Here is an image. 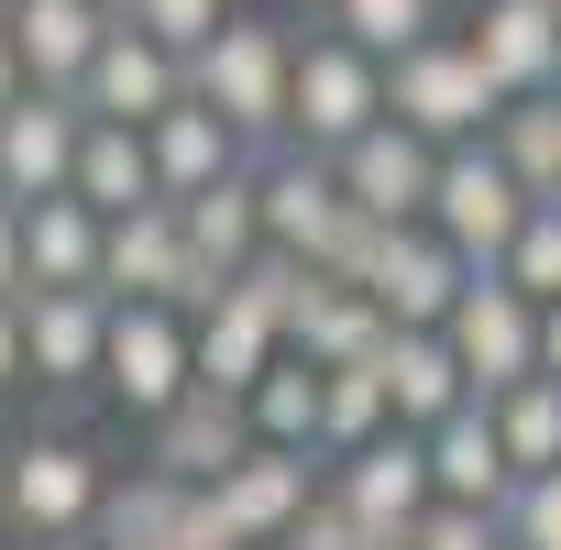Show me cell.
<instances>
[{"mask_svg": "<svg viewBox=\"0 0 561 550\" xmlns=\"http://www.w3.org/2000/svg\"><path fill=\"white\" fill-rule=\"evenodd\" d=\"M111 440L67 408H34L0 429V539L12 550H89L100 495H111Z\"/></svg>", "mask_w": 561, "mask_h": 550, "instance_id": "obj_1", "label": "cell"}, {"mask_svg": "<svg viewBox=\"0 0 561 550\" xmlns=\"http://www.w3.org/2000/svg\"><path fill=\"white\" fill-rule=\"evenodd\" d=\"M287 56H298V23L264 12V0H231L220 34L187 56V100H209V111L264 154V144H287Z\"/></svg>", "mask_w": 561, "mask_h": 550, "instance_id": "obj_2", "label": "cell"}, {"mask_svg": "<svg viewBox=\"0 0 561 550\" xmlns=\"http://www.w3.org/2000/svg\"><path fill=\"white\" fill-rule=\"evenodd\" d=\"M253 209H264V242H275V253H298V264H320V275H364V242H375V220L342 198L331 154L264 144V154H253Z\"/></svg>", "mask_w": 561, "mask_h": 550, "instance_id": "obj_3", "label": "cell"}, {"mask_svg": "<svg viewBox=\"0 0 561 550\" xmlns=\"http://www.w3.org/2000/svg\"><path fill=\"white\" fill-rule=\"evenodd\" d=\"M364 122H386V56L342 45L331 23L298 12V56H287V144L298 154H342Z\"/></svg>", "mask_w": 561, "mask_h": 550, "instance_id": "obj_4", "label": "cell"}, {"mask_svg": "<svg viewBox=\"0 0 561 550\" xmlns=\"http://www.w3.org/2000/svg\"><path fill=\"white\" fill-rule=\"evenodd\" d=\"M506 111V89L484 78V56L462 45V23H440V34H419L408 56H386V122H408V133H430V144H462V133H484Z\"/></svg>", "mask_w": 561, "mask_h": 550, "instance_id": "obj_5", "label": "cell"}, {"mask_svg": "<svg viewBox=\"0 0 561 550\" xmlns=\"http://www.w3.org/2000/svg\"><path fill=\"white\" fill-rule=\"evenodd\" d=\"M100 342H111V298L100 287H23V375H34V408L89 419L100 408Z\"/></svg>", "mask_w": 561, "mask_h": 550, "instance_id": "obj_6", "label": "cell"}, {"mask_svg": "<svg viewBox=\"0 0 561 550\" xmlns=\"http://www.w3.org/2000/svg\"><path fill=\"white\" fill-rule=\"evenodd\" d=\"M187 386H198V353H187V309H154V298H111L100 397H111V408L144 429V419H165Z\"/></svg>", "mask_w": 561, "mask_h": 550, "instance_id": "obj_7", "label": "cell"}, {"mask_svg": "<svg viewBox=\"0 0 561 550\" xmlns=\"http://www.w3.org/2000/svg\"><path fill=\"white\" fill-rule=\"evenodd\" d=\"M320 484L342 495V517H353V550H408V528H419V506H430V440L386 419L364 451L320 462Z\"/></svg>", "mask_w": 561, "mask_h": 550, "instance_id": "obj_8", "label": "cell"}, {"mask_svg": "<svg viewBox=\"0 0 561 550\" xmlns=\"http://www.w3.org/2000/svg\"><path fill=\"white\" fill-rule=\"evenodd\" d=\"M462 264H495L506 253V231L528 220V187L506 176V154L484 144V133H462V144H440V165H430V209H419Z\"/></svg>", "mask_w": 561, "mask_h": 550, "instance_id": "obj_9", "label": "cell"}, {"mask_svg": "<svg viewBox=\"0 0 561 550\" xmlns=\"http://www.w3.org/2000/svg\"><path fill=\"white\" fill-rule=\"evenodd\" d=\"M440 342H451L462 386H473V397H495V386L539 375V298H517L495 264H473V275H462V298L440 309Z\"/></svg>", "mask_w": 561, "mask_h": 550, "instance_id": "obj_10", "label": "cell"}, {"mask_svg": "<svg viewBox=\"0 0 561 550\" xmlns=\"http://www.w3.org/2000/svg\"><path fill=\"white\" fill-rule=\"evenodd\" d=\"M100 298H154V309H209V275L187 264V231H176V198H144V209H111V220H100Z\"/></svg>", "mask_w": 561, "mask_h": 550, "instance_id": "obj_11", "label": "cell"}, {"mask_svg": "<svg viewBox=\"0 0 561 550\" xmlns=\"http://www.w3.org/2000/svg\"><path fill=\"white\" fill-rule=\"evenodd\" d=\"M462 253L430 231V220H375V242H364V275H353V287L397 320V331H440V309L462 298Z\"/></svg>", "mask_w": 561, "mask_h": 550, "instance_id": "obj_12", "label": "cell"}, {"mask_svg": "<svg viewBox=\"0 0 561 550\" xmlns=\"http://www.w3.org/2000/svg\"><path fill=\"white\" fill-rule=\"evenodd\" d=\"M309 495H320V451H298V440H242V451L209 473V506H220V528H231L242 550L287 539Z\"/></svg>", "mask_w": 561, "mask_h": 550, "instance_id": "obj_13", "label": "cell"}, {"mask_svg": "<svg viewBox=\"0 0 561 550\" xmlns=\"http://www.w3.org/2000/svg\"><path fill=\"white\" fill-rule=\"evenodd\" d=\"M67 100H78L89 122H133V133H144L154 111H176V100H187V56H165L144 23H122V12H111V34H100V56L78 67V89H67Z\"/></svg>", "mask_w": 561, "mask_h": 550, "instance_id": "obj_14", "label": "cell"}, {"mask_svg": "<svg viewBox=\"0 0 561 550\" xmlns=\"http://www.w3.org/2000/svg\"><path fill=\"white\" fill-rule=\"evenodd\" d=\"M78 133H89V111L67 100V89H12L0 100V198H56L67 187V165H78Z\"/></svg>", "mask_w": 561, "mask_h": 550, "instance_id": "obj_15", "label": "cell"}, {"mask_svg": "<svg viewBox=\"0 0 561 550\" xmlns=\"http://www.w3.org/2000/svg\"><path fill=\"white\" fill-rule=\"evenodd\" d=\"M430 165H440V144L408 133V122H364V133L331 154V176H342V198H353L364 220H419V209H430Z\"/></svg>", "mask_w": 561, "mask_h": 550, "instance_id": "obj_16", "label": "cell"}, {"mask_svg": "<svg viewBox=\"0 0 561 550\" xmlns=\"http://www.w3.org/2000/svg\"><path fill=\"white\" fill-rule=\"evenodd\" d=\"M462 45L484 56L506 100L561 89V0H462Z\"/></svg>", "mask_w": 561, "mask_h": 550, "instance_id": "obj_17", "label": "cell"}, {"mask_svg": "<svg viewBox=\"0 0 561 550\" xmlns=\"http://www.w3.org/2000/svg\"><path fill=\"white\" fill-rule=\"evenodd\" d=\"M187 353H198V386H231V397H242L275 353H287V320H275V309L242 287V275H231L209 309H187Z\"/></svg>", "mask_w": 561, "mask_h": 550, "instance_id": "obj_18", "label": "cell"}, {"mask_svg": "<svg viewBox=\"0 0 561 550\" xmlns=\"http://www.w3.org/2000/svg\"><path fill=\"white\" fill-rule=\"evenodd\" d=\"M242 440H253V419H242V397H231V386H187L165 419H144V462H154V473H176V484H209Z\"/></svg>", "mask_w": 561, "mask_h": 550, "instance_id": "obj_19", "label": "cell"}, {"mask_svg": "<svg viewBox=\"0 0 561 550\" xmlns=\"http://www.w3.org/2000/svg\"><path fill=\"white\" fill-rule=\"evenodd\" d=\"M144 154H154V198H198V187H220L231 165H253V144H242L209 100L154 111V122H144Z\"/></svg>", "mask_w": 561, "mask_h": 550, "instance_id": "obj_20", "label": "cell"}, {"mask_svg": "<svg viewBox=\"0 0 561 550\" xmlns=\"http://www.w3.org/2000/svg\"><path fill=\"white\" fill-rule=\"evenodd\" d=\"M0 23H12V56L34 89H78V67L111 34V0H0Z\"/></svg>", "mask_w": 561, "mask_h": 550, "instance_id": "obj_21", "label": "cell"}, {"mask_svg": "<svg viewBox=\"0 0 561 550\" xmlns=\"http://www.w3.org/2000/svg\"><path fill=\"white\" fill-rule=\"evenodd\" d=\"M176 231H187V264L209 275V298L231 287V275L264 253V209H253V165H231L220 187H198V198H176Z\"/></svg>", "mask_w": 561, "mask_h": 550, "instance_id": "obj_22", "label": "cell"}, {"mask_svg": "<svg viewBox=\"0 0 561 550\" xmlns=\"http://www.w3.org/2000/svg\"><path fill=\"white\" fill-rule=\"evenodd\" d=\"M364 364H375V386H386V408H397V429H430V419H451V408L473 397L440 331H397V320H386V342H375Z\"/></svg>", "mask_w": 561, "mask_h": 550, "instance_id": "obj_23", "label": "cell"}, {"mask_svg": "<svg viewBox=\"0 0 561 550\" xmlns=\"http://www.w3.org/2000/svg\"><path fill=\"white\" fill-rule=\"evenodd\" d=\"M386 342V309L353 287V275H320L309 264V287H298V309H287V353H309V364H364Z\"/></svg>", "mask_w": 561, "mask_h": 550, "instance_id": "obj_24", "label": "cell"}, {"mask_svg": "<svg viewBox=\"0 0 561 550\" xmlns=\"http://www.w3.org/2000/svg\"><path fill=\"white\" fill-rule=\"evenodd\" d=\"M23 287H100V209L78 187L23 198Z\"/></svg>", "mask_w": 561, "mask_h": 550, "instance_id": "obj_25", "label": "cell"}, {"mask_svg": "<svg viewBox=\"0 0 561 550\" xmlns=\"http://www.w3.org/2000/svg\"><path fill=\"white\" fill-rule=\"evenodd\" d=\"M430 440V495H462V506H495L517 473H506V451H495V419H484V397H462L451 419H430L419 429Z\"/></svg>", "mask_w": 561, "mask_h": 550, "instance_id": "obj_26", "label": "cell"}, {"mask_svg": "<svg viewBox=\"0 0 561 550\" xmlns=\"http://www.w3.org/2000/svg\"><path fill=\"white\" fill-rule=\"evenodd\" d=\"M176 473H154V462H122L111 473V495H100V528H89V550H176Z\"/></svg>", "mask_w": 561, "mask_h": 550, "instance_id": "obj_27", "label": "cell"}, {"mask_svg": "<svg viewBox=\"0 0 561 550\" xmlns=\"http://www.w3.org/2000/svg\"><path fill=\"white\" fill-rule=\"evenodd\" d=\"M67 187H78L100 220H111V209H144V198H154V154H144V133H133V122H89Z\"/></svg>", "mask_w": 561, "mask_h": 550, "instance_id": "obj_28", "label": "cell"}, {"mask_svg": "<svg viewBox=\"0 0 561 550\" xmlns=\"http://www.w3.org/2000/svg\"><path fill=\"white\" fill-rule=\"evenodd\" d=\"M484 419H495V451H506V473H539V462H561V375H517V386H495V397H484Z\"/></svg>", "mask_w": 561, "mask_h": 550, "instance_id": "obj_29", "label": "cell"}, {"mask_svg": "<svg viewBox=\"0 0 561 550\" xmlns=\"http://www.w3.org/2000/svg\"><path fill=\"white\" fill-rule=\"evenodd\" d=\"M242 419H253V440L320 451V364H309V353H275V364L242 386Z\"/></svg>", "mask_w": 561, "mask_h": 550, "instance_id": "obj_30", "label": "cell"}, {"mask_svg": "<svg viewBox=\"0 0 561 550\" xmlns=\"http://www.w3.org/2000/svg\"><path fill=\"white\" fill-rule=\"evenodd\" d=\"M309 23H331V34L364 45V56H408V45L440 34L451 12H440V0H309Z\"/></svg>", "mask_w": 561, "mask_h": 550, "instance_id": "obj_31", "label": "cell"}, {"mask_svg": "<svg viewBox=\"0 0 561 550\" xmlns=\"http://www.w3.org/2000/svg\"><path fill=\"white\" fill-rule=\"evenodd\" d=\"M397 408H386V386H375V364H320V462H342V451H364L375 429H386Z\"/></svg>", "mask_w": 561, "mask_h": 550, "instance_id": "obj_32", "label": "cell"}, {"mask_svg": "<svg viewBox=\"0 0 561 550\" xmlns=\"http://www.w3.org/2000/svg\"><path fill=\"white\" fill-rule=\"evenodd\" d=\"M495 275H506L517 298H561V198H528V220L506 231Z\"/></svg>", "mask_w": 561, "mask_h": 550, "instance_id": "obj_33", "label": "cell"}, {"mask_svg": "<svg viewBox=\"0 0 561 550\" xmlns=\"http://www.w3.org/2000/svg\"><path fill=\"white\" fill-rule=\"evenodd\" d=\"M495 528H506V550H561V462L517 473V484L495 495Z\"/></svg>", "mask_w": 561, "mask_h": 550, "instance_id": "obj_34", "label": "cell"}, {"mask_svg": "<svg viewBox=\"0 0 561 550\" xmlns=\"http://www.w3.org/2000/svg\"><path fill=\"white\" fill-rule=\"evenodd\" d=\"M408 550H506V528H495V506L430 495V506H419V528H408Z\"/></svg>", "mask_w": 561, "mask_h": 550, "instance_id": "obj_35", "label": "cell"}, {"mask_svg": "<svg viewBox=\"0 0 561 550\" xmlns=\"http://www.w3.org/2000/svg\"><path fill=\"white\" fill-rule=\"evenodd\" d=\"M220 12H231V0H122V23H144L165 56H198L220 34Z\"/></svg>", "mask_w": 561, "mask_h": 550, "instance_id": "obj_36", "label": "cell"}, {"mask_svg": "<svg viewBox=\"0 0 561 550\" xmlns=\"http://www.w3.org/2000/svg\"><path fill=\"white\" fill-rule=\"evenodd\" d=\"M34 375H23V298H0V408H23Z\"/></svg>", "mask_w": 561, "mask_h": 550, "instance_id": "obj_37", "label": "cell"}, {"mask_svg": "<svg viewBox=\"0 0 561 550\" xmlns=\"http://www.w3.org/2000/svg\"><path fill=\"white\" fill-rule=\"evenodd\" d=\"M0 298H23V209L0 198Z\"/></svg>", "mask_w": 561, "mask_h": 550, "instance_id": "obj_38", "label": "cell"}, {"mask_svg": "<svg viewBox=\"0 0 561 550\" xmlns=\"http://www.w3.org/2000/svg\"><path fill=\"white\" fill-rule=\"evenodd\" d=\"M539 375H561V298H539Z\"/></svg>", "mask_w": 561, "mask_h": 550, "instance_id": "obj_39", "label": "cell"}, {"mask_svg": "<svg viewBox=\"0 0 561 550\" xmlns=\"http://www.w3.org/2000/svg\"><path fill=\"white\" fill-rule=\"evenodd\" d=\"M12 89H34V78H23V56H12V23H0V100H12Z\"/></svg>", "mask_w": 561, "mask_h": 550, "instance_id": "obj_40", "label": "cell"}, {"mask_svg": "<svg viewBox=\"0 0 561 550\" xmlns=\"http://www.w3.org/2000/svg\"><path fill=\"white\" fill-rule=\"evenodd\" d=\"M264 550H309V539H264Z\"/></svg>", "mask_w": 561, "mask_h": 550, "instance_id": "obj_41", "label": "cell"}, {"mask_svg": "<svg viewBox=\"0 0 561 550\" xmlns=\"http://www.w3.org/2000/svg\"><path fill=\"white\" fill-rule=\"evenodd\" d=\"M0 550H12V539H0Z\"/></svg>", "mask_w": 561, "mask_h": 550, "instance_id": "obj_42", "label": "cell"}, {"mask_svg": "<svg viewBox=\"0 0 561 550\" xmlns=\"http://www.w3.org/2000/svg\"><path fill=\"white\" fill-rule=\"evenodd\" d=\"M111 12H122V0H111Z\"/></svg>", "mask_w": 561, "mask_h": 550, "instance_id": "obj_43", "label": "cell"}]
</instances>
